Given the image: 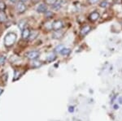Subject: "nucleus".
I'll list each match as a JSON object with an SVG mask.
<instances>
[{
    "mask_svg": "<svg viewBox=\"0 0 122 121\" xmlns=\"http://www.w3.org/2000/svg\"><path fill=\"white\" fill-rule=\"evenodd\" d=\"M17 39V35L15 33H8L4 38V46L6 47H11L15 44Z\"/></svg>",
    "mask_w": 122,
    "mask_h": 121,
    "instance_id": "f257e3e1",
    "label": "nucleus"
},
{
    "mask_svg": "<svg viewBox=\"0 0 122 121\" xmlns=\"http://www.w3.org/2000/svg\"><path fill=\"white\" fill-rule=\"evenodd\" d=\"M15 9H16V11H18L20 14H22V13H24L26 11L27 7L23 1H19L18 3H16V7H15Z\"/></svg>",
    "mask_w": 122,
    "mask_h": 121,
    "instance_id": "f03ea898",
    "label": "nucleus"
},
{
    "mask_svg": "<svg viewBox=\"0 0 122 121\" xmlns=\"http://www.w3.org/2000/svg\"><path fill=\"white\" fill-rule=\"evenodd\" d=\"M39 55H40V54H39L38 51H37V50H32V51H29L27 53V58H29V59H31V60H35L37 59Z\"/></svg>",
    "mask_w": 122,
    "mask_h": 121,
    "instance_id": "7ed1b4c3",
    "label": "nucleus"
},
{
    "mask_svg": "<svg viewBox=\"0 0 122 121\" xmlns=\"http://www.w3.org/2000/svg\"><path fill=\"white\" fill-rule=\"evenodd\" d=\"M63 26H64V23L62 22V20H56L52 24V29L55 31L60 30L63 28Z\"/></svg>",
    "mask_w": 122,
    "mask_h": 121,
    "instance_id": "20e7f679",
    "label": "nucleus"
},
{
    "mask_svg": "<svg viewBox=\"0 0 122 121\" xmlns=\"http://www.w3.org/2000/svg\"><path fill=\"white\" fill-rule=\"evenodd\" d=\"M37 11L38 13H45L47 11V7L44 3H40L38 7H37Z\"/></svg>",
    "mask_w": 122,
    "mask_h": 121,
    "instance_id": "39448f33",
    "label": "nucleus"
},
{
    "mask_svg": "<svg viewBox=\"0 0 122 121\" xmlns=\"http://www.w3.org/2000/svg\"><path fill=\"white\" fill-rule=\"evenodd\" d=\"M99 18V12H97V11H93V12L90 13L89 15V19L91 21H93V22L98 20Z\"/></svg>",
    "mask_w": 122,
    "mask_h": 121,
    "instance_id": "423d86ee",
    "label": "nucleus"
},
{
    "mask_svg": "<svg viewBox=\"0 0 122 121\" xmlns=\"http://www.w3.org/2000/svg\"><path fill=\"white\" fill-rule=\"evenodd\" d=\"M30 30H29V29L25 28V29H23L22 30V38L23 39H25V40H26V39L29 38V36H30Z\"/></svg>",
    "mask_w": 122,
    "mask_h": 121,
    "instance_id": "0eeeda50",
    "label": "nucleus"
},
{
    "mask_svg": "<svg viewBox=\"0 0 122 121\" xmlns=\"http://www.w3.org/2000/svg\"><path fill=\"white\" fill-rule=\"evenodd\" d=\"M90 30H91L90 26H89V25H85L84 27H82L81 30V34L82 36H85V35L87 34Z\"/></svg>",
    "mask_w": 122,
    "mask_h": 121,
    "instance_id": "6e6552de",
    "label": "nucleus"
},
{
    "mask_svg": "<svg viewBox=\"0 0 122 121\" xmlns=\"http://www.w3.org/2000/svg\"><path fill=\"white\" fill-rule=\"evenodd\" d=\"M63 34H64V33L61 32L60 30H57V31H55V33L53 34L52 35V38H55V39H60L61 37L63 36Z\"/></svg>",
    "mask_w": 122,
    "mask_h": 121,
    "instance_id": "1a4fd4ad",
    "label": "nucleus"
},
{
    "mask_svg": "<svg viewBox=\"0 0 122 121\" xmlns=\"http://www.w3.org/2000/svg\"><path fill=\"white\" fill-rule=\"evenodd\" d=\"M7 19V15L4 13V11H0V23L6 22Z\"/></svg>",
    "mask_w": 122,
    "mask_h": 121,
    "instance_id": "9d476101",
    "label": "nucleus"
},
{
    "mask_svg": "<svg viewBox=\"0 0 122 121\" xmlns=\"http://www.w3.org/2000/svg\"><path fill=\"white\" fill-rule=\"evenodd\" d=\"M53 9L54 10H56V11H58V10H60L61 7H62V3H61V1L60 2L58 0V2L57 3H55L54 5H53Z\"/></svg>",
    "mask_w": 122,
    "mask_h": 121,
    "instance_id": "9b49d317",
    "label": "nucleus"
},
{
    "mask_svg": "<svg viewBox=\"0 0 122 121\" xmlns=\"http://www.w3.org/2000/svg\"><path fill=\"white\" fill-rule=\"evenodd\" d=\"M71 52V50L70 49H68V48H64L62 50V51L60 52V54H62V55H68V54H69Z\"/></svg>",
    "mask_w": 122,
    "mask_h": 121,
    "instance_id": "f8f14e48",
    "label": "nucleus"
},
{
    "mask_svg": "<svg viewBox=\"0 0 122 121\" xmlns=\"http://www.w3.org/2000/svg\"><path fill=\"white\" fill-rule=\"evenodd\" d=\"M25 24H26V22H25V20H21L20 22L18 24V26H19V29H21V30H23V29H25Z\"/></svg>",
    "mask_w": 122,
    "mask_h": 121,
    "instance_id": "ddd939ff",
    "label": "nucleus"
},
{
    "mask_svg": "<svg viewBox=\"0 0 122 121\" xmlns=\"http://www.w3.org/2000/svg\"><path fill=\"white\" fill-rule=\"evenodd\" d=\"M38 36V33L35 32V31H33V32L30 33V36H29V39L30 40H33V39L36 38V37Z\"/></svg>",
    "mask_w": 122,
    "mask_h": 121,
    "instance_id": "4468645a",
    "label": "nucleus"
},
{
    "mask_svg": "<svg viewBox=\"0 0 122 121\" xmlns=\"http://www.w3.org/2000/svg\"><path fill=\"white\" fill-rule=\"evenodd\" d=\"M45 2H46V4H48V5H54L55 3H57L58 2V0H45Z\"/></svg>",
    "mask_w": 122,
    "mask_h": 121,
    "instance_id": "2eb2a0df",
    "label": "nucleus"
},
{
    "mask_svg": "<svg viewBox=\"0 0 122 121\" xmlns=\"http://www.w3.org/2000/svg\"><path fill=\"white\" fill-rule=\"evenodd\" d=\"M64 48V45H59V46L56 48V52H60H60L62 51V50Z\"/></svg>",
    "mask_w": 122,
    "mask_h": 121,
    "instance_id": "dca6fc26",
    "label": "nucleus"
},
{
    "mask_svg": "<svg viewBox=\"0 0 122 121\" xmlns=\"http://www.w3.org/2000/svg\"><path fill=\"white\" fill-rule=\"evenodd\" d=\"M99 6L101 7H103V8H105V7H108V3H107V2L103 1V2H101V3H100Z\"/></svg>",
    "mask_w": 122,
    "mask_h": 121,
    "instance_id": "f3484780",
    "label": "nucleus"
},
{
    "mask_svg": "<svg viewBox=\"0 0 122 121\" xmlns=\"http://www.w3.org/2000/svg\"><path fill=\"white\" fill-rule=\"evenodd\" d=\"M5 61H6V57H5V56H3V55L0 56V66L3 65L4 63H5Z\"/></svg>",
    "mask_w": 122,
    "mask_h": 121,
    "instance_id": "a211bd4d",
    "label": "nucleus"
},
{
    "mask_svg": "<svg viewBox=\"0 0 122 121\" xmlns=\"http://www.w3.org/2000/svg\"><path fill=\"white\" fill-rule=\"evenodd\" d=\"M6 9V4L3 2H0V11H3Z\"/></svg>",
    "mask_w": 122,
    "mask_h": 121,
    "instance_id": "6ab92c4d",
    "label": "nucleus"
},
{
    "mask_svg": "<svg viewBox=\"0 0 122 121\" xmlns=\"http://www.w3.org/2000/svg\"><path fill=\"white\" fill-rule=\"evenodd\" d=\"M88 1H89V3H91V4H95V3H97L99 0H88Z\"/></svg>",
    "mask_w": 122,
    "mask_h": 121,
    "instance_id": "aec40b11",
    "label": "nucleus"
},
{
    "mask_svg": "<svg viewBox=\"0 0 122 121\" xmlns=\"http://www.w3.org/2000/svg\"><path fill=\"white\" fill-rule=\"evenodd\" d=\"M46 16V17H51L52 16V12H51V11H47Z\"/></svg>",
    "mask_w": 122,
    "mask_h": 121,
    "instance_id": "412c9836",
    "label": "nucleus"
},
{
    "mask_svg": "<svg viewBox=\"0 0 122 121\" xmlns=\"http://www.w3.org/2000/svg\"><path fill=\"white\" fill-rule=\"evenodd\" d=\"M9 2H11V3H18V0H9Z\"/></svg>",
    "mask_w": 122,
    "mask_h": 121,
    "instance_id": "4be33fe9",
    "label": "nucleus"
},
{
    "mask_svg": "<svg viewBox=\"0 0 122 121\" xmlns=\"http://www.w3.org/2000/svg\"><path fill=\"white\" fill-rule=\"evenodd\" d=\"M3 89H0V95H1V93H3Z\"/></svg>",
    "mask_w": 122,
    "mask_h": 121,
    "instance_id": "5701e85b",
    "label": "nucleus"
},
{
    "mask_svg": "<svg viewBox=\"0 0 122 121\" xmlns=\"http://www.w3.org/2000/svg\"><path fill=\"white\" fill-rule=\"evenodd\" d=\"M20 1H23V2H25V1H27V0H20Z\"/></svg>",
    "mask_w": 122,
    "mask_h": 121,
    "instance_id": "b1692460",
    "label": "nucleus"
},
{
    "mask_svg": "<svg viewBox=\"0 0 122 121\" xmlns=\"http://www.w3.org/2000/svg\"><path fill=\"white\" fill-rule=\"evenodd\" d=\"M0 2H2V0H0Z\"/></svg>",
    "mask_w": 122,
    "mask_h": 121,
    "instance_id": "393cba45",
    "label": "nucleus"
}]
</instances>
